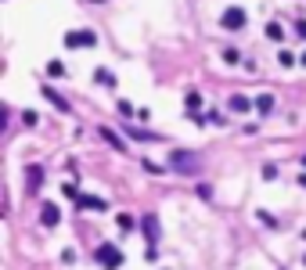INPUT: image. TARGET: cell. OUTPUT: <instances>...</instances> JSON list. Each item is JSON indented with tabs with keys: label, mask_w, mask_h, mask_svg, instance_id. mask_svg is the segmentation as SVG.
I'll use <instances>...</instances> for the list:
<instances>
[{
	"label": "cell",
	"mask_w": 306,
	"mask_h": 270,
	"mask_svg": "<svg viewBox=\"0 0 306 270\" xmlns=\"http://www.w3.org/2000/svg\"><path fill=\"white\" fill-rule=\"evenodd\" d=\"M169 170L180 173V177H195L202 170V159L195 155V151H184V148H173L169 151Z\"/></svg>",
	"instance_id": "1"
},
{
	"label": "cell",
	"mask_w": 306,
	"mask_h": 270,
	"mask_svg": "<svg viewBox=\"0 0 306 270\" xmlns=\"http://www.w3.org/2000/svg\"><path fill=\"white\" fill-rule=\"evenodd\" d=\"M94 259L105 266V270H119L123 266V252L112 245V242H105V245H97V252H94Z\"/></svg>",
	"instance_id": "2"
},
{
	"label": "cell",
	"mask_w": 306,
	"mask_h": 270,
	"mask_svg": "<svg viewBox=\"0 0 306 270\" xmlns=\"http://www.w3.org/2000/svg\"><path fill=\"white\" fill-rule=\"evenodd\" d=\"M94 44H97V32L90 29H72L65 36V47H94Z\"/></svg>",
	"instance_id": "3"
},
{
	"label": "cell",
	"mask_w": 306,
	"mask_h": 270,
	"mask_svg": "<svg viewBox=\"0 0 306 270\" xmlns=\"http://www.w3.org/2000/svg\"><path fill=\"white\" fill-rule=\"evenodd\" d=\"M220 25H223V29H245V11H242V8H227V11L220 15Z\"/></svg>",
	"instance_id": "4"
},
{
	"label": "cell",
	"mask_w": 306,
	"mask_h": 270,
	"mask_svg": "<svg viewBox=\"0 0 306 270\" xmlns=\"http://www.w3.org/2000/svg\"><path fill=\"white\" fill-rule=\"evenodd\" d=\"M40 187H44V166L32 162V166L25 170V191H29V195H36Z\"/></svg>",
	"instance_id": "5"
},
{
	"label": "cell",
	"mask_w": 306,
	"mask_h": 270,
	"mask_svg": "<svg viewBox=\"0 0 306 270\" xmlns=\"http://www.w3.org/2000/svg\"><path fill=\"white\" fill-rule=\"evenodd\" d=\"M141 230H144L148 245H155V242H159V216H155V213H144V220H141Z\"/></svg>",
	"instance_id": "6"
},
{
	"label": "cell",
	"mask_w": 306,
	"mask_h": 270,
	"mask_svg": "<svg viewBox=\"0 0 306 270\" xmlns=\"http://www.w3.org/2000/svg\"><path fill=\"white\" fill-rule=\"evenodd\" d=\"M40 223H44V227H58V223H61V209H58L54 202H44V206H40Z\"/></svg>",
	"instance_id": "7"
},
{
	"label": "cell",
	"mask_w": 306,
	"mask_h": 270,
	"mask_svg": "<svg viewBox=\"0 0 306 270\" xmlns=\"http://www.w3.org/2000/svg\"><path fill=\"white\" fill-rule=\"evenodd\" d=\"M76 202H80V209H94V213H105V209H108V202L97 198V195H80Z\"/></svg>",
	"instance_id": "8"
},
{
	"label": "cell",
	"mask_w": 306,
	"mask_h": 270,
	"mask_svg": "<svg viewBox=\"0 0 306 270\" xmlns=\"http://www.w3.org/2000/svg\"><path fill=\"white\" fill-rule=\"evenodd\" d=\"M227 108H231V112H249V108H256L245 94H231V101H227Z\"/></svg>",
	"instance_id": "9"
},
{
	"label": "cell",
	"mask_w": 306,
	"mask_h": 270,
	"mask_svg": "<svg viewBox=\"0 0 306 270\" xmlns=\"http://www.w3.org/2000/svg\"><path fill=\"white\" fill-rule=\"evenodd\" d=\"M44 97H47V101H51V105H54L58 112H69V101H65V97H61L58 90H51V87H44Z\"/></svg>",
	"instance_id": "10"
},
{
	"label": "cell",
	"mask_w": 306,
	"mask_h": 270,
	"mask_svg": "<svg viewBox=\"0 0 306 270\" xmlns=\"http://www.w3.org/2000/svg\"><path fill=\"white\" fill-rule=\"evenodd\" d=\"M101 137H105V141H108L112 148H116V151H126V141H123V137H119L116 130H108V126H105V130H101Z\"/></svg>",
	"instance_id": "11"
},
{
	"label": "cell",
	"mask_w": 306,
	"mask_h": 270,
	"mask_svg": "<svg viewBox=\"0 0 306 270\" xmlns=\"http://www.w3.org/2000/svg\"><path fill=\"white\" fill-rule=\"evenodd\" d=\"M252 105H256V112H259V115H266V112L274 108V97H270V94H259V97H256Z\"/></svg>",
	"instance_id": "12"
},
{
	"label": "cell",
	"mask_w": 306,
	"mask_h": 270,
	"mask_svg": "<svg viewBox=\"0 0 306 270\" xmlns=\"http://www.w3.org/2000/svg\"><path fill=\"white\" fill-rule=\"evenodd\" d=\"M266 36H270L274 44H281V40H285V29H281V22H270V25H266Z\"/></svg>",
	"instance_id": "13"
},
{
	"label": "cell",
	"mask_w": 306,
	"mask_h": 270,
	"mask_svg": "<svg viewBox=\"0 0 306 270\" xmlns=\"http://www.w3.org/2000/svg\"><path fill=\"white\" fill-rule=\"evenodd\" d=\"M97 83H101V87H112V90H116V76H112L108 69H97Z\"/></svg>",
	"instance_id": "14"
},
{
	"label": "cell",
	"mask_w": 306,
	"mask_h": 270,
	"mask_svg": "<svg viewBox=\"0 0 306 270\" xmlns=\"http://www.w3.org/2000/svg\"><path fill=\"white\" fill-rule=\"evenodd\" d=\"M223 61H227V65H238V61H242V54H238L234 47H227V51H223Z\"/></svg>",
	"instance_id": "15"
},
{
	"label": "cell",
	"mask_w": 306,
	"mask_h": 270,
	"mask_svg": "<svg viewBox=\"0 0 306 270\" xmlns=\"http://www.w3.org/2000/svg\"><path fill=\"white\" fill-rule=\"evenodd\" d=\"M184 101H187V108H198V105H202V94H198V90H187Z\"/></svg>",
	"instance_id": "16"
},
{
	"label": "cell",
	"mask_w": 306,
	"mask_h": 270,
	"mask_svg": "<svg viewBox=\"0 0 306 270\" xmlns=\"http://www.w3.org/2000/svg\"><path fill=\"white\" fill-rule=\"evenodd\" d=\"M130 137H133V141H155V133H144V130H137V126H130Z\"/></svg>",
	"instance_id": "17"
},
{
	"label": "cell",
	"mask_w": 306,
	"mask_h": 270,
	"mask_svg": "<svg viewBox=\"0 0 306 270\" xmlns=\"http://www.w3.org/2000/svg\"><path fill=\"white\" fill-rule=\"evenodd\" d=\"M47 76H65V65H61V61H51V65H47Z\"/></svg>",
	"instance_id": "18"
},
{
	"label": "cell",
	"mask_w": 306,
	"mask_h": 270,
	"mask_svg": "<svg viewBox=\"0 0 306 270\" xmlns=\"http://www.w3.org/2000/svg\"><path fill=\"white\" fill-rule=\"evenodd\" d=\"M22 123H25V126H36V123H40V115H36V112H25Z\"/></svg>",
	"instance_id": "19"
},
{
	"label": "cell",
	"mask_w": 306,
	"mask_h": 270,
	"mask_svg": "<svg viewBox=\"0 0 306 270\" xmlns=\"http://www.w3.org/2000/svg\"><path fill=\"white\" fill-rule=\"evenodd\" d=\"M278 61H281L285 69H288V65H295V58H292V51H281V54H278Z\"/></svg>",
	"instance_id": "20"
},
{
	"label": "cell",
	"mask_w": 306,
	"mask_h": 270,
	"mask_svg": "<svg viewBox=\"0 0 306 270\" xmlns=\"http://www.w3.org/2000/svg\"><path fill=\"white\" fill-rule=\"evenodd\" d=\"M119 227H123V230H133V216L123 213V216H119Z\"/></svg>",
	"instance_id": "21"
},
{
	"label": "cell",
	"mask_w": 306,
	"mask_h": 270,
	"mask_svg": "<svg viewBox=\"0 0 306 270\" xmlns=\"http://www.w3.org/2000/svg\"><path fill=\"white\" fill-rule=\"evenodd\" d=\"M295 32H299L302 40H306V18H299V22H295Z\"/></svg>",
	"instance_id": "22"
},
{
	"label": "cell",
	"mask_w": 306,
	"mask_h": 270,
	"mask_svg": "<svg viewBox=\"0 0 306 270\" xmlns=\"http://www.w3.org/2000/svg\"><path fill=\"white\" fill-rule=\"evenodd\" d=\"M299 187H306V173H302V177H299Z\"/></svg>",
	"instance_id": "23"
},
{
	"label": "cell",
	"mask_w": 306,
	"mask_h": 270,
	"mask_svg": "<svg viewBox=\"0 0 306 270\" xmlns=\"http://www.w3.org/2000/svg\"><path fill=\"white\" fill-rule=\"evenodd\" d=\"M299 65H306V54H302V58H299Z\"/></svg>",
	"instance_id": "24"
},
{
	"label": "cell",
	"mask_w": 306,
	"mask_h": 270,
	"mask_svg": "<svg viewBox=\"0 0 306 270\" xmlns=\"http://www.w3.org/2000/svg\"><path fill=\"white\" fill-rule=\"evenodd\" d=\"M302 166H306V155H302Z\"/></svg>",
	"instance_id": "25"
},
{
	"label": "cell",
	"mask_w": 306,
	"mask_h": 270,
	"mask_svg": "<svg viewBox=\"0 0 306 270\" xmlns=\"http://www.w3.org/2000/svg\"><path fill=\"white\" fill-rule=\"evenodd\" d=\"M302 238H306V230H302Z\"/></svg>",
	"instance_id": "26"
}]
</instances>
